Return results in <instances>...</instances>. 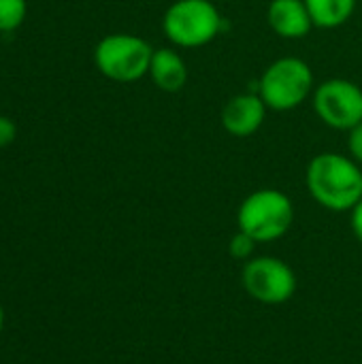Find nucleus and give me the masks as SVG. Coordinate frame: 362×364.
I'll use <instances>...</instances> for the list:
<instances>
[{"mask_svg": "<svg viewBox=\"0 0 362 364\" xmlns=\"http://www.w3.org/2000/svg\"><path fill=\"white\" fill-rule=\"evenodd\" d=\"M243 286L252 299L265 305H282L292 299L297 290V277L292 269L271 256L254 258L243 267Z\"/></svg>", "mask_w": 362, "mask_h": 364, "instance_id": "nucleus-7", "label": "nucleus"}, {"mask_svg": "<svg viewBox=\"0 0 362 364\" xmlns=\"http://www.w3.org/2000/svg\"><path fill=\"white\" fill-rule=\"evenodd\" d=\"M239 230L247 232L256 243H269L284 237L294 222L292 200L280 190L252 192L237 213Z\"/></svg>", "mask_w": 362, "mask_h": 364, "instance_id": "nucleus-2", "label": "nucleus"}, {"mask_svg": "<svg viewBox=\"0 0 362 364\" xmlns=\"http://www.w3.org/2000/svg\"><path fill=\"white\" fill-rule=\"evenodd\" d=\"M309 194L324 209L352 211L362 200V171L358 162L335 151L318 154L307 166Z\"/></svg>", "mask_w": 362, "mask_h": 364, "instance_id": "nucleus-1", "label": "nucleus"}, {"mask_svg": "<svg viewBox=\"0 0 362 364\" xmlns=\"http://www.w3.org/2000/svg\"><path fill=\"white\" fill-rule=\"evenodd\" d=\"M318 117L335 130H352L362 124V90L348 79H329L314 92Z\"/></svg>", "mask_w": 362, "mask_h": 364, "instance_id": "nucleus-6", "label": "nucleus"}, {"mask_svg": "<svg viewBox=\"0 0 362 364\" xmlns=\"http://www.w3.org/2000/svg\"><path fill=\"white\" fill-rule=\"evenodd\" d=\"M267 21L282 38H303L314 28L305 0H271Z\"/></svg>", "mask_w": 362, "mask_h": 364, "instance_id": "nucleus-9", "label": "nucleus"}, {"mask_svg": "<svg viewBox=\"0 0 362 364\" xmlns=\"http://www.w3.org/2000/svg\"><path fill=\"white\" fill-rule=\"evenodd\" d=\"M348 147H350V154H352V160L362 164V124H358L356 128L350 130V136H348Z\"/></svg>", "mask_w": 362, "mask_h": 364, "instance_id": "nucleus-14", "label": "nucleus"}, {"mask_svg": "<svg viewBox=\"0 0 362 364\" xmlns=\"http://www.w3.org/2000/svg\"><path fill=\"white\" fill-rule=\"evenodd\" d=\"M305 4L318 28H339L356 9V0H305Z\"/></svg>", "mask_w": 362, "mask_h": 364, "instance_id": "nucleus-11", "label": "nucleus"}, {"mask_svg": "<svg viewBox=\"0 0 362 364\" xmlns=\"http://www.w3.org/2000/svg\"><path fill=\"white\" fill-rule=\"evenodd\" d=\"M2 324H4V314H2V305H0V331H2Z\"/></svg>", "mask_w": 362, "mask_h": 364, "instance_id": "nucleus-17", "label": "nucleus"}, {"mask_svg": "<svg viewBox=\"0 0 362 364\" xmlns=\"http://www.w3.org/2000/svg\"><path fill=\"white\" fill-rule=\"evenodd\" d=\"M151 55V45L134 34H109L94 49L96 68L119 83H130L149 75Z\"/></svg>", "mask_w": 362, "mask_h": 364, "instance_id": "nucleus-5", "label": "nucleus"}, {"mask_svg": "<svg viewBox=\"0 0 362 364\" xmlns=\"http://www.w3.org/2000/svg\"><path fill=\"white\" fill-rule=\"evenodd\" d=\"M149 77L156 83V87H160L162 92L175 94L183 90L188 81V66L175 49L162 47V49H156L151 55Z\"/></svg>", "mask_w": 362, "mask_h": 364, "instance_id": "nucleus-10", "label": "nucleus"}, {"mask_svg": "<svg viewBox=\"0 0 362 364\" xmlns=\"http://www.w3.org/2000/svg\"><path fill=\"white\" fill-rule=\"evenodd\" d=\"M314 92V73L301 58H280L262 73L258 94L267 109L290 111L301 107Z\"/></svg>", "mask_w": 362, "mask_h": 364, "instance_id": "nucleus-3", "label": "nucleus"}, {"mask_svg": "<svg viewBox=\"0 0 362 364\" xmlns=\"http://www.w3.org/2000/svg\"><path fill=\"white\" fill-rule=\"evenodd\" d=\"M267 115V105L260 94H237L222 109V126L233 136L254 134Z\"/></svg>", "mask_w": 362, "mask_h": 364, "instance_id": "nucleus-8", "label": "nucleus"}, {"mask_svg": "<svg viewBox=\"0 0 362 364\" xmlns=\"http://www.w3.org/2000/svg\"><path fill=\"white\" fill-rule=\"evenodd\" d=\"M254 247H256V241H254L247 232H243V230H239V232L230 239V245H228L230 256L237 258V260H245L247 256H252Z\"/></svg>", "mask_w": 362, "mask_h": 364, "instance_id": "nucleus-13", "label": "nucleus"}, {"mask_svg": "<svg viewBox=\"0 0 362 364\" xmlns=\"http://www.w3.org/2000/svg\"><path fill=\"white\" fill-rule=\"evenodd\" d=\"M26 0H0V32L19 28L26 19Z\"/></svg>", "mask_w": 362, "mask_h": 364, "instance_id": "nucleus-12", "label": "nucleus"}, {"mask_svg": "<svg viewBox=\"0 0 362 364\" xmlns=\"http://www.w3.org/2000/svg\"><path fill=\"white\" fill-rule=\"evenodd\" d=\"M352 230L362 243V200L352 209Z\"/></svg>", "mask_w": 362, "mask_h": 364, "instance_id": "nucleus-16", "label": "nucleus"}, {"mask_svg": "<svg viewBox=\"0 0 362 364\" xmlns=\"http://www.w3.org/2000/svg\"><path fill=\"white\" fill-rule=\"evenodd\" d=\"M13 141H15V124L9 117L0 115V147L11 145Z\"/></svg>", "mask_w": 362, "mask_h": 364, "instance_id": "nucleus-15", "label": "nucleus"}, {"mask_svg": "<svg viewBox=\"0 0 362 364\" xmlns=\"http://www.w3.org/2000/svg\"><path fill=\"white\" fill-rule=\"evenodd\" d=\"M162 28L177 47H203L222 30V15L211 0H177L166 9Z\"/></svg>", "mask_w": 362, "mask_h": 364, "instance_id": "nucleus-4", "label": "nucleus"}]
</instances>
